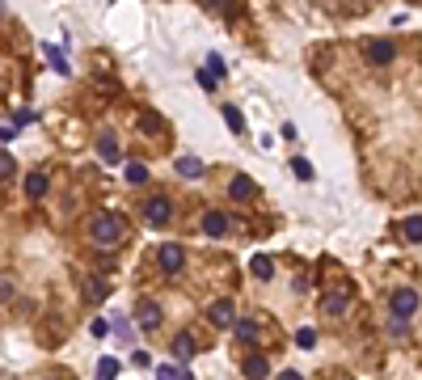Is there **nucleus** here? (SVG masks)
I'll return each mask as SVG.
<instances>
[{
  "instance_id": "1",
  "label": "nucleus",
  "mask_w": 422,
  "mask_h": 380,
  "mask_svg": "<svg viewBox=\"0 0 422 380\" xmlns=\"http://www.w3.org/2000/svg\"><path fill=\"white\" fill-rule=\"evenodd\" d=\"M122 237H127V224H122V216H114V212L93 216V224H89V241H93L97 249H118Z\"/></svg>"
},
{
  "instance_id": "2",
  "label": "nucleus",
  "mask_w": 422,
  "mask_h": 380,
  "mask_svg": "<svg viewBox=\"0 0 422 380\" xmlns=\"http://www.w3.org/2000/svg\"><path fill=\"white\" fill-rule=\"evenodd\" d=\"M418 304H422V300H418L414 288H397V292L388 296V313H393L397 321H410V317L418 313Z\"/></svg>"
},
{
  "instance_id": "3",
  "label": "nucleus",
  "mask_w": 422,
  "mask_h": 380,
  "mask_svg": "<svg viewBox=\"0 0 422 380\" xmlns=\"http://www.w3.org/2000/svg\"><path fill=\"white\" fill-rule=\"evenodd\" d=\"M157 266H161V275H178V270L186 266V249H182L178 241H165V245L157 249Z\"/></svg>"
},
{
  "instance_id": "4",
  "label": "nucleus",
  "mask_w": 422,
  "mask_h": 380,
  "mask_svg": "<svg viewBox=\"0 0 422 380\" xmlns=\"http://www.w3.org/2000/svg\"><path fill=\"white\" fill-rule=\"evenodd\" d=\"M144 220L153 224V228H165V224L173 220V203H169L165 194H157V199H148V203H144Z\"/></svg>"
},
{
  "instance_id": "5",
  "label": "nucleus",
  "mask_w": 422,
  "mask_h": 380,
  "mask_svg": "<svg viewBox=\"0 0 422 380\" xmlns=\"http://www.w3.org/2000/svg\"><path fill=\"white\" fill-rule=\"evenodd\" d=\"M393 55H397V47H393L388 38H371V42H367V64L384 68V64H393Z\"/></svg>"
},
{
  "instance_id": "6",
  "label": "nucleus",
  "mask_w": 422,
  "mask_h": 380,
  "mask_svg": "<svg viewBox=\"0 0 422 380\" xmlns=\"http://www.w3.org/2000/svg\"><path fill=\"white\" fill-rule=\"evenodd\" d=\"M321 309H326L330 317H342L346 309H351V292H346V288H338V292H326V296H321Z\"/></svg>"
},
{
  "instance_id": "7",
  "label": "nucleus",
  "mask_w": 422,
  "mask_h": 380,
  "mask_svg": "<svg viewBox=\"0 0 422 380\" xmlns=\"http://www.w3.org/2000/svg\"><path fill=\"white\" fill-rule=\"evenodd\" d=\"M233 317H237V309H233V300H215L211 309H207V321H211L215 329H228V325H233Z\"/></svg>"
},
{
  "instance_id": "8",
  "label": "nucleus",
  "mask_w": 422,
  "mask_h": 380,
  "mask_svg": "<svg viewBox=\"0 0 422 380\" xmlns=\"http://www.w3.org/2000/svg\"><path fill=\"white\" fill-rule=\"evenodd\" d=\"M228 199H233V203H250V199H254V177L237 173L233 182H228Z\"/></svg>"
},
{
  "instance_id": "9",
  "label": "nucleus",
  "mask_w": 422,
  "mask_h": 380,
  "mask_svg": "<svg viewBox=\"0 0 422 380\" xmlns=\"http://www.w3.org/2000/svg\"><path fill=\"white\" fill-rule=\"evenodd\" d=\"M135 321H140V329H157V325H161V304L144 300V304H140V313H135Z\"/></svg>"
},
{
  "instance_id": "10",
  "label": "nucleus",
  "mask_w": 422,
  "mask_h": 380,
  "mask_svg": "<svg viewBox=\"0 0 422 380\" xmlns=\"http://www.w3.org/2000/svg\"><path fill=\"white\" fill-rule=\"evenodd\" d=\"M203 233H207V237H224V233H228V216H224V212H207V216H203Z\"/></svg>"
},
{
  "instance_id": "11",
  "label": "nucleus",
  "mask_w": 422,
  "mask_h": 380,
  "mask_svg": "<svg viewBox=\"0 0 422 380\" xmlns=\"http://www.w3.org/2000/svg\"><path fill=\"white\" fill-rule=\"evenodd\" d=\"M228 329H233L241 342H254V338H258V321H254V317H233Z\"/></svg>"
},
{
  "instance_id": "12",
  "label": "nucleus",
  "mask_w": 422,
  "mask_h": 380,
  "mask_svg": "<svg viewBox=\"0 0 422 380\" xmlns=\"http://www.w3.org/2000/svg\"><path fill=\"white\" fill-rule=\"evenodd\" d=\"M250 275L266 283V279H275V262H270L266 253H254V258H250Z\"/></svg>"
},
{
  "instance_id": "13",
  "label": "nucleus",
  "mask_w": 422,
  "mask_h": 380,
  "mask_svg": "<svg viewBox=\"0 0 422 380\" xmlns=\"http://www.w3.org/2000/svg\"><path fill=\"white\" fill-rule=\"evenodd\" d=\"M97 157H102V161H118V140L110 136V131H102V136H97Z\"/></svg>"
},
{
  "instance_id": "14",
  "label": "nucleus",
  "mask_w": 422,
  "mask_h": 380,
  "mask_svg": "<svg viewBox=\"0 0 422 380\" xmlns=\"http://www.w3.org/2000/svg\"><path fill=\"white\" fill-rule=\"evenodd\" d=\"M194 351H198V346H194V338H190V334H178V338H173V355H178V364H190V359H194Z\"/></svg>"
},
{
  "instance_id": "15",
  "label": "nucleus",
  "mask_w": 422,
  "mask_h": 380,
  "mask_svg": "<svg viewBox=\"0 0 422 380\" xmlns=\"http://www.w3.org/2000/svg\"><path fill=\"white\" fill-rule=\"evenodd\" d=\"M47 186H51V177H47V173H26V194L30 199H42Z\"/></svg>"
},
{
  "instance_id": "16",
  "label": "nucleus",
  "mask_w": 422,
  "mask_h": 380,
  "mask_svg": "<svg viewBox=\"0 0 422 380\" xmlns=\"http://www.w3.org/2000/svg\"><path fill=\"white\" fill-rule=\"evenodd\" d=\"M401 237H406L410 245H422V216H410V220L401 224Z\"/></svg>"
},
{
  "instance_id": "17",
  "label": "nucleus",
  "mask_w": 422,
  "mask_h": 380,
  "mask_svg": "<svg viewBox=\"0 0 422 380\" xmlns=\"http://www.w3.org/2000/svg\"><path fill=\"white\" fill-rule=\"evenodd\" d=\"M178 173L182 177H203V161L198 157H178Z\"/></svg>"
},
{
  "instance_id": "18",
  "label": "nucleus",
  "mask_w": 422,
  "mask_h": 380,
  "mask_svg": "<svg viewBox=\"0 0 422 380\" xmlns=\"http://www.w3.org/2000/svg\"><path fill=\"white\" fill-rule=\"evenodd\" d=\"M122 372V364L114 359V355H106V359H97V376H102V380H110V376H118Z\"/></svg>"
},
{
  "instance_id": "19",
  "label": "nucleus",
  "mask_w": 422,
  "mask_h": 380,
  "mask_svg": "<svg viewBox=\"0 0 422 380\" xmlns=\"http://www.w3.org/2000/svg\"><path fill=\"white\" fill-rule=\"evenodd\" d=\"M224 110V123H228V131H245V114L237 110V106H220Z\"/></svg>"
},
{
  "instance_id": "20",
  "label": "nucleus",
  "mask_w": 422,
  "mask_h": 380,
  "mask_svg": "<svg viewBox=\"0 0 422 380\" xmlns=\"http://www.w3.org/2000/svg\"><path fill=\"white\" fill-rule=\"evenodd\" d=\"M127 182H131V186H144V182H148V165H144V161H131V165H127Z\"/></svg>"
},
{
  "instance_id": "21",
  "label": "nucleus",
  "mask_w": 422,
  "mask_h": 380,
  "mask_svg": "<svg viewBox=\"0 0 422 380\" xmlns=\"http://www.w3.org/2000/svg\"><path fill=\"white\" fill-rule=\"evenodd\" d=\"M157 376H161V380H182V376H190V372L178 368V364H157Z\"/></svg>"
},
{
  "instance_id": "22",
  "label": "nucleus",
  "mask_w": 422,
  "mask_h": 380,
  "mask_svg": "<svg viewBox=\"0 0 422 380\" xmlns=\"http://www.w3.org/2000/svg\"><path fill=\"white\" fill-rule=\"evenodd\" d=\"M9 177H17V161L9 152H0V182H9Z\"/></svg>"
},
{
  "instance_id": "23",
  "label": "nucleus",
  "mask_w": 422,
  "mask_h": 380,
  "mask_svg": "<svg viewBox=\"0 0 422 380\" xmlns=\"http://www.w3.org/2000/svg\"><path fill=\"white\" fill-rule=\"evenodd\" d=\"M245 376H270V364L262 359V355H254V359L245 364Z\"/></svg>"
},
{
  "instance_id": "24",
  "label": "nucleus",
  "mask_w": 422,
  "mask_h": 380,
  "mask_svg": "<svg viewBox=\"0 0 422 380\" xmlns=\"http://www.w3.org/2000/svg\"><path fill=\"white\" fill-rule=\"evenodd\" d=\"M291 173L300 177V182H313V165H308L304 157H295V161H291Z\"/></svg>"
},
{
  "instance_id": "25",
  "label": "nucleus",
  "mask_w": 422,
  "mask_h": 380,
  "mask_svg": "<svg viewBox=\"0 0 422 380\" xmlns=\"http://www.w3.org/2000/svg\"><path fill=\"white\" fill-rule=\"evenodd\" d=\"M295 346H304V351H313V346H317V334H313L308 325L300 329V334H295Z\"/></svg>"
},
{
  "instance_id": "26",
  "label": "nucleus",
  "mask_w": 422,
  "mask_h": 380,
  "mask_svg": "<svg viewBox=\"0 0 422 380\" xmlns=\"http://www.w3.org/2000/svg\"><path fill=\"white\" fill-rule=\"evenodd\" d=\"M47 55H51V64H55V72H64V76H68V60L60 55V51H55V47H47Z\"/></svg>"
},
{
  "instance_id": "27",
  "label": "nucleus",
  "mask_w": 422,
  "mask_h": 380,
  "mask_svg": "<svg viewBox=\"0 0 422 380\" xmlns=\"http://www.w3.org/2000/svg\"><path fill=\"white\" fill-rule=\"evenodd\" d=\"M89 300H106V283H102V279H93V283H89Z\"/></svg>"
},
{
  "instance_id": "28",
  "label": "nucleus",
  "mask_w": 422,
  "mask_h": 380,
  "mask_svg": "<svg viewBox=\"0 0 422 380\" xmlns=\"http://www.w3.org/2000/svg\"><path fill=\"white\" fill-rule=\"evenodd\" d=\"M131 364H135V368H153V355H148V351H135Z\"/></svg>"
},
{
  "instance_id": "29",
  "label": "nucleus",
  "mask_w": 422,
  "mask_h": 380,
  "mask_svg": "<svg viewBox=\"0 0 422 380\" xmlns=\"http://www.w3.org/2000/svg\"><path fill=\"white\" fill-rule=\"evenodd\" d=\"M198 85H203V89H215V72L203 68V72H198Z\"/></svg>"
},
{
  "instance_id": "30",
  "label": "nucleus",
  "mask_w": 422,
  "mask_h": 380,
  "mask_svg": "<svg viewBox=\"0 0 422 380\" xmlns=\"http://www.w3.org/2000/svg\"><path fill=\"white\" fill-rule=\"evenodd\" d=\"M207 68H211L215 76H224V60H220V55H207Z\"/></svg>"
},
{
  "instance_id": "31",
  "label": "nucleus",
  "mask_w": 422,
  "mask_h": 380,
  "mask_svg": "<svg viewBox=\"0 0 422 380\" xmlns=\"http://www.w3.org/2000/svg\"><path fill=\"white\" fill-rule=\"evenodd\" d=\"M13 136H17V127H0V144H9Z\"/></svg>"
},
{
  "instance_id": "32",
  "label": "nucleus",
  "mask_w": 422,
  "mask_h": 380,
  "mask_svg": "<svg viewBox=\"0 0 422 380\" xmlns=\"http://www.w3.org/2000/svg\"><path fill=\"white\" fill-rule=\"evenodd\" d=\"M9 292H13V283H9V279H0V300H5Z\"/></svg>"
},
{
  "instance_id": "33",
  "label": "nucleus",
  "mask_w": 422,
  "mask_h": 380,
  "mask_svg": "<svg viewBox=\"0 0 422 380\" xmlns=\"http://www.w3.org/2000/svg\"><path fill=\"white\" fill-rule=\"evenodd\" d=\"M203 5H207V9H220V5H224V0H203Z\"/></svg>"
}]
</instances>
